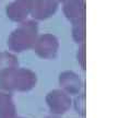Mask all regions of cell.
Here are the masks:
<instances>
[{"label": "cell", "mask_w": 131, "mask_h": 118, "mask_svg": "<svg viewBox=\"0 0 131 118\" xmlns=\"http://www.w3.org/2000/svg\"><path fill=\"white\" fill-rule=\"evenodd\" d=\"M0 118H15V105L9 93H0Z\"/></svg>", "instance_id": "9"}, {"label": "cell", "mask_w": 131, "mask_h": 118, "mask_svg": "<svg viewBox=\"0 0 131 118\" xmlns=\"http://www.w3.org/2000/svg\"><path fill=\"white\" fill-rule=\"evenodd\" d=\"M46 102L49 111L55 115L64 114L71 106V97L62 90H54L48 93Z\"/></svg>", "instance_id": "3"}, {"label": "cell", "mask_w": 131, "mask_h": 118, "mask_svg": "<svg viewBox=\"0 0 131 118\" xmlns=\"http://www.w3.org/2000/svg\"><path fill=\"white\" fill-rule=\"evenodd\" d=\"M30 14L36 20H45L51 17L58 8V1L56 0H30Z\"/></svg>", "instance_id": "5"}, {"label": "cell", "mask_w": 131, "mask_h": 118, "mask_svg": "<svg viewBox=\"0 0 131 118\" xmlns=\"http://www.w3.org/2000/svg\"><path fill=\"white\" fill-rule=\"evenodd\" d=\"M19 62L15 60V57L9 52H2L0 55V71L7 70V69L15 68Z\"/></svg>", "instance_id": "10"}, {"label": "cell", "mask_w": 131, "mask_h": 118, "mask_svg": "<svg viewBox=\"0 0 131 118\" xmlns=\"http://www.w3.org/2000/svg\"><path fill=\"white\" fill-rule=\"evenodd\" d=\"M84 102H85L84 95H79V97L75 100V109L82 116H84V112H85V103Z\"/></svg>", "instance_id": "12"}, {"label": "cell", "mask_w": 131, "mask_h": 118, "mask_svg": "<svg viewBox=\"0 0 131 118\" xmlns=\"http://www.w3.org/2000/svg\"><path fill=\"white\" fill-rule=\"evenodd\" d=\"M37 24L33 21L22 22L8 38V45L14 51H23L34 46L37 36Z\"/></svg>", "instance_id": "2"}, {"label": "cell", "mask_w": 131, "mask_h": 118, "mask_svg": "<svg viewBox=\"0 0 131 118\" xmlns=\"http://www.w3.org/2000/svg\"><path fill=\"white\" fill-rule=\"evenodd\" d=\"M31 11L30 0H14L7 6V15L12 21L24 22Z\"/></svg>", "instance_id": "6"}, {"label": "cell", "mask_w": 131, "mask_h": 118, "mask_svg": "<svg viewBox=\"0 0 131 118\" xmlns=\"http://www.w3.org/2000/svg\"><path fill=\"white\" fill-rule=\"evenodd\" d=\"M19 118H22V117H19Z\"/></svg>", "instance_id": "15"}, {"label": "cell", "mask_w": 131, "mask_h": 118, "mask_svg": "<svg viewBox=\"0 0 131 118\" xmlns=\"http://www.w3.org/2000/svg\"><path fill=\"white\" fill-rule=\"evenodd\" d=\"M63 12L69 20L74 23L85 19V0H67Z\"/></svg>", "instance_id": "7"}, {"label": "cell", "mask_w": 131, "mask_h": 118, "mask_svg": "<svg viewBox=\"0 0 131 118\" xmlns=\"http://www.w3.org/2000/svg\"><path fill=\"white\" fill-rule=\"evenodd\" d=\"M0 1H1V0H0Z\"/></svg>", "instance_id": "16"}, {"label": "cell", "mask_w": 131, "mask_h": 118, "mask_svg": "<svg viewBox=\"0 0 131 118\" xmlns=\"http://www.w3.org/2000/svg\"><path fill=\"white\" fill-rule=\"evenodd\" d=\"M46 118H58V117H55V116H48V117H46Z\"/></svg>", "instance_id": "13"}, {"label": "cell", "mask_w": 131, "mask_h": 118, "mask_svg": "<svg viewBox=\"0 0 131 118\" xmlns=\"http://www.w3.org/2000/svg\"><path fill=\"white\" fill-rule=\"evenodd\" d=\"M73 38H74L78 43L83 42L85 37V22L84 20L78 21L73 23Z\"/></svg>", "instance_id": "11"}, {"label": "cell", "mask_w": 131, "mask_h": 118, "mask_svg": "<svg viewBox=\"0 0 131 118\" xmlns=\"http://www.w3.org/2000/svg\"><path fill=\"white\" fill-rule=\"evenodd\" d=\"M59 48L58 39L52 34H45L36 40L34 44V49L39 57L45 59L55 58Z\"/></svg>", "instance_id": "4"}, {"label": "cell", "mask_w": 131, "mask_h": 118, "mask_svg": "<svg viewBox=\"0 0 131 118\" xmlns=\"http://www.w3.org/2000/svg\"><path fill=\"white\" fill-rule=\"evenodd\" d=\"M56 1H58V2H60V1H62V2H64V1H67V0H56Z\"/></svg>", "instance_id": "14"}, {"label": "cell", "mask_w": 131, "mask_h": 118, "mask_svg": "<svg viewBox=\"0 0 131 118\" xmlns=\"http://www.w3.org/2000/svg\"><path fill=\"white\" fill-rule=\"evenodd\" d=\"M36 74L28 69L11 68L0 71V87L6 91H30L36 85Z\"/></svg>", "instance_id": "1"}, {"label": "cell", "mask_w": 131, "mask_h": 118, "mask_svg": "<svg viewBox=\"0 0 131 118\" xmlns=\"http://www.w3.org/2000/svg\"><path fill=\"white\" fill-rule=\"evenodd\" d=\"M60 85L68 94H79L82 83L80 78L72 71H64L60 74Z\"/></svg>", "instance_id": "8"}]
</instances>
